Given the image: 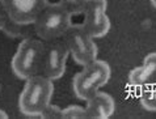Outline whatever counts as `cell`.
<instances>
[{
  "label": "cell",
  "instance_id": "obj_5",
  "mask_svg": "<svg viewBox=\"0 0 156 119\" xmlns=\"http://www.w3.org/2000/svg\"><path fill=\"white\" fill-rule=\"evenodd\" d=\"M63 41L67 46L68 54L79 66H85L97 59L98 50L94 38L88 34L81 24H72L63 36Z\"/></svg>",
  "mask_w": 156,
  "mask_h": 119
},
{
  "label": "cell",
  "instance_id": "obj_16",
  "mask_svg": "<svg viewBox=\"0 0 156 119\" xmlns=\"http://www.w3.org/2000/svg\"><path fill=\"white\" fill-rule=\"evenodd\" d=\"M8 19H9V16L7 13V9L5 7H4V4L2 3V0H0V30H3L4 25L7 24Z\"/></svg>",
  "mask_w": 156,
  "mask_h": 119
},
{
  "label": "cell",
  "instance_id": "obj_9",
  "mask_svg": "<svg viewBox=\"0 0 156 119\" xmlns=\"http://www.w3.org/2000/svg\"><path fill=\"white\" fill-rule=\"evenodd\" d=\"M156 84V53H151L143 59V63L130 71L129 85L135 89H144Z\"/></svg>",
  "mask_w": 156,
  "mask_h": 119
},
{
  "label": "cell",
  "instance_id": "obj_2",
  "mask_svg": "<svg viewBox=\"0 0 156 119\" xmlns=\"http://www.w3.org/2000/svg\"><path fill=\"white\" fill-rule=\"evenodd\" d=\"M71 17L60 3H47L33 24L36 36L43 42L63 38L72 25Z\"/></svg>",
  "mask_w": 156,
  "mask_h": 119
},
{
  "label": "cell",
  "instance_id": "obj_13",
  "mask_svg": "<svg viewBox=\"0 0 156 119\" xmlns=\"http://www.w3.org/2000/svg\"><path fill=\"white\" fill-rule=\"evenodd\" d=\"M59 3L68 11L71 16L83 15L88 0H59Z\"/></svg>",
  "mask_w": 156,
  "mask_h": 119
},
{
  "label": "cell",
  "instance_id": "obj_18",
  "mask_svg": "<svg viewBox=\"0 0 156 119\" xmlns=\"http://www.w3.org/2000/svg\"><path fill=\"white\" fill-rule=\"evenodd\" d=\"M151 3H152V5L156 8V0H151Z\"/></svg>",
  "mask_w": 156,
  "mask_h": 119
},
{
  "label": "cell",
  "instance_id": "obj_7",
  "mask_svg": "<svg viewBox=\"0 0 156 119\" xmlns=\"http://www.w3.org/2000/svg\"><path fill=\"white\" fill-rule=\"evenodd\" d=\"M108 2L106 0H88L83 12L84 21L83 28L93 38L105 37L110 30V20L106 15Z\"/></svg>",
  "mask_w": 156,
  "mask_h": 119
},
{
  "label": "cell",
  "instance_id": "obj_6",
  "mask_svg": "<svg viewBox=\"0 0 156 119\" xmlns=\"http://www.w3.org/2000/svg\"><path fill=\"white\" fill-rule=\"evenodd\" d=\"M43 49V58L40 75L50 79L51 81L60 79L66 72V62L68 58V50L63 38L46 41Z\"/></svg>",
  "mask_w": 156,
  "mask_h": 119
},
{
  "label": "cell",
  "instance_id": "obj_17",
  "mask_svg": "<svg viewBox=\"0 0 156 119\" xmlns=\"http://www.w3.org/2000/svg\"><path fill=\"white\" fill-rule=\"evenodd\" d=\"M7 118H8V114L4 110L0 109V119H7Z\"/></svg>",
  "mask_w": 156,
  "mask_h": 119
},
{
  "label": "cell",
  "instance_id": "obj_15",
  "mask_svg": "<svg viewBox=\"0 0 156 119\" xmlns=\"http://www.w3.org/2000/svg\"><path fill=\"white\" fill-rule=\"evenodd\" d=\"M41 118H62V109L57 105L49 104L41 113Z\"/></svg>",
  "mask_w": 156,
  "mask_h": 119
},
{
  "label": "cell",
  "instance_id": "obj_1",
  "mask_svg": "<svg viewBox=\"0 0 156 119\" xmlns=\"http://www.w3.org/2000/svg\"><path fill=\"white\" fill-rule=\"evenodd\" d=\"M54 94V85L50 79L34 75L25 80L24 89L19 98V109L27 117H40Z\"/></svg>",
  "mask_w": 156,
  "mask_h": 119
},
{
  "label": "cell",
  "instance_id": "obj_12",
  "mask_svg": "<svg viewBox=\"0 0 156 119\" xmlns=\"http://www.w3.org/2000/svg\"><path fill=\"white\" fill-rule=\"evenodd\" d=\"M140 105L148 111H156V84L147 87L140 90Z\"/></svg>",
  "mask_w": 156,
  "mask_h": 119
},
{
  "label": "cell",
  "instance_id": "obj_11",
  "mask_svg": "<svg viewBox=\"0 0 156 119\" xmlns=\"http://www.w3.org/2000/svg\"><path fill=\"white\" fill-rule=\"evenodd\" d=\"M3 32L7 34L8 37H13V38H32V36H36L34 32V25H25V24H19L16 21L8 19L7 24L4 25Z\"/></svg>",
  "mask_w": 156,
  "mask_h": 119
},
{
  "label": "cell",
  "instance_id": "obj_10",
  "mask_svg": "<svg viewBox=\"0 0 156 119\" xmlns=\"http://www.w3.org/2000/svg\"><path fill=\"white\" fill-rule=\"evenodd\" d=\"M85 111L88 118L105 119L110 118L115 111L114 98L109 93L98 90L85 101Z\"/></svg>",
  "mask_w": 156,
  "mask_h": 119
},
{
  "label": "cell",
  "instance_id": "obj_14",
  "mask_svg": "<svg viewBox=\"0 0 156 119\" xmlns=\"http://www.w3.org/2000/svg\"><path fill=\"white\" fill-rule=\"evenodd\" d=\"M62 118H75V119H80V118H88L85 111V107L79 105H70L66 109H62Z\"/></svg>",
  "mask_w": 156,
  "mask_h": 119
},
{
  "label": "cell",
  "instance_id": "obj_8",
  "mask_svg": "<svg viewBox=\"0 0 156 119\" xmlns=\"http://www.w3.org/2000/svg\"><path fill=\"white\" fill-rule=\"evenodd\" d=\"M2 3L11 20L19 24L30 25L34 24L49 0H2Z\"/></svg>",
  "mask_w": 156,
  "mask_h": 119
},
{
  "label": "cell",
  "instance_id": "obj_4",
  "mask_svg": "<svg viewBox=\"0 0 156 119\" xmlns=\"http://www.w3.org/2000/svg\"><path fill=\"white\" fill-rule=\"evenodd\" d=\"M43 49H45L43 41L36 39L33 37L21 41L11 63L12 71L16 77L27 80L34 75H40Z\"/></svg>",
  "mask_w": 156,
  "mask_h": 119
},
{
  "label": "cell",
  "instance_id": "obj_3",
  "mask_svg": "<svg viewBox=\"0 0 156 119\" xmlns=\"http://www.w3.org/2000/svg\"><path fill=\"white\" fill-rule=\"evenodd\" d=\"M110 67L106 62L94 59L93 62L83 66V70L77 72L72 80L73 93L79 100L87 101L92 94L105 87L110 80Z\"/></svg>",
  "mask_w": 156,
  "mask_h": 119
}]
</instances>
